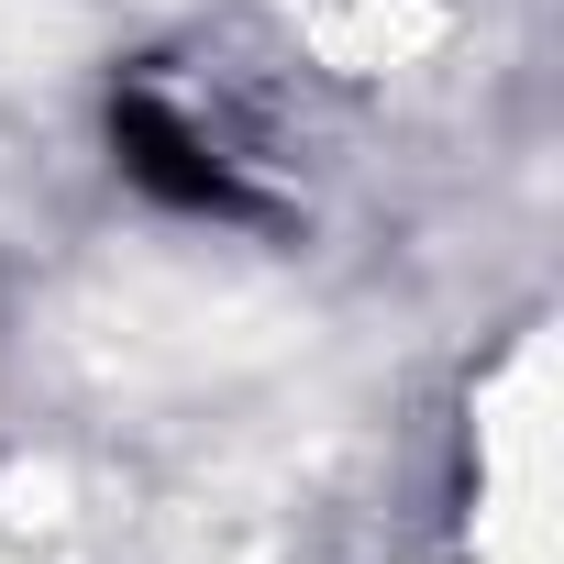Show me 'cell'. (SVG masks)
Instances as JSON below:
<instances>
[{
	"instance_id": "obj_1",
	"label": "cell",
	"mask_w": 564,
	"mask_h": 564,
	"mask_svg": "<svg viewBox=\"0 0 564 564\" xmlns=\"http://www.w3.org/2000/svg\"><path fill=\"white\" fill-rule=\"evenodd\" d=\"M111 155H122V177L144 188V199H166V210H199V221H243L254 210V188L232 177V155L166 100V89H111Z\"/></svg>"
}]
</instances>
